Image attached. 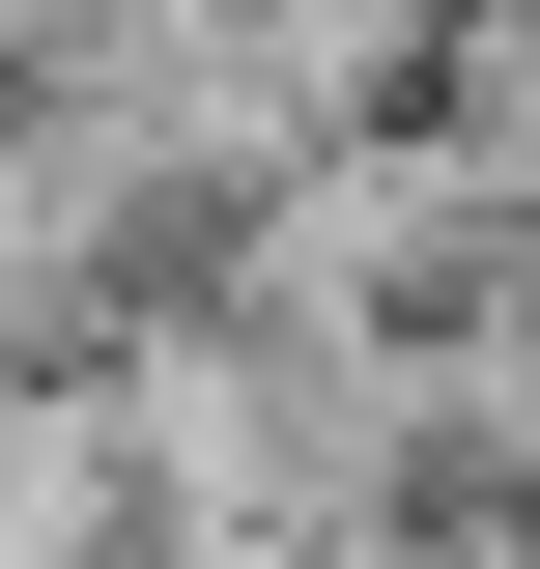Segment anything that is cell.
<instances>
[{
    "mask_svg": "<svg viewBox=\"0 0 540 569\" xmlns=\"http://www.w3.org/2000/svg\"><path fill=\"white\" fill-rule=\"evenodd\" d=\"M0 569H142V456L86 370H0Z\"/></svg>",
    "mask_w": 540,
    "mask_h": 569,
    "instance_id": "cell-2",
    "label": "cell"
},
{
    "mask_svg": "<svg viewBox=\"0 0 540 569\" xmlns=\"http://www.w3.org/2000/svg\"><path fill=\"white\" fill-rule=\"evenodd\" d=\"M370 569H540V512H512V485H427V512H399Z\"/></svg>",
    "mask_w": 540,
    "mask_h": 569,
    "instance_id": "cell-3",
    "label": "cell"
},
{
    "mask_svg": "<svg viewBox=\"0 0 540 569\" xmlns=\"http://www.w3.org/2000/svg\"><path fill=\"white\" fill-rule=\"evenodd\" d=\"M483 228H512V200H483L427 114H341V142H284L171 284H200V313H257V342H427V313L483 284Z\"/></svg>",
    "mask_w": 540,
    "mask_h": 569,
    "instance_id": "cell-1",
    "label": "cell"
}]
</instances>
